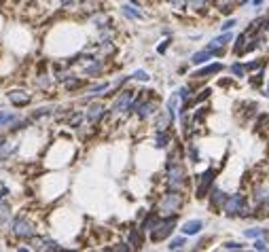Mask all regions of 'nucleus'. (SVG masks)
Returning a JSON list of instances; mask_svg holds the SVG:
<instances>
[{"label": "nucleus", "instance_id": "1", "mask_svg": "<svg viewBox=\"0 0 269 252\" xmlns=\"http://www.w3.org/2000/svg\"><path fill=\"white\" fill-rule=\"evenodd\" d=\"M225 214L231 216V219H236V216H240V219H250L252 216V208H250V201L248 197L244 195V193H236V195H231L225 203Z\"/></svg>", "mask_w": 269, "mask_h": 252}, {"label": "nucleus", "instance_id": "2", "mask_svg": "<svg viewBox=\"0 0 269 252\" xmlns=\"http://www.w3.org/2000/svg\"><path fill=\"white\" fill-rule=\"evenodd\" d=\"M227 199L229 197H227L225 191H220V189H212V191H210V208H212V210H223Z\"/></svg>", "mask_w": 269, "mask_h": 252}, {"label": "nucleus", "instance_id": "3", "mask_svg": "<svg viewBox=\"0 0 269 252\" xmlns=\"http://www.w3.org/2000/svg\"><path fill=\"white\" fill-rule=\"evenodd\" d=\"M214 176H216V172H214V170H208V172L202 176L200 189H197V197H204V193H208V189L212 187V183H214Z\"/></svg>", "mask_w": 269, "mask_h": 252}, {"label": "nucleus", "instance_id": "4", "mask_svg": "<svg viewBox=\"0 0 269 252\" xmlns=\"http://www.w3.org/2000/svg\"><path fill=\"white\" fill-rule=\"evenodd\" d=\"M172 227H174V221H166V223H163V225L159 227V231H157V233H153V239H155V242H159V239H163V237H166V235L170 233V229H172Z\"/></svg>", "mask_w": 269, "mask_h": 252}, {"label": "nucleus", "instance_id": "5", "mask_svg": "<svg viewBox=\"0 0 269 252\" xmlns=\"http://www.w3.org/2000/svg\"><path fill=\"white\" fill-rule=\"evenodd\" d=\"M200 229H202V221H191V223H186V225L182 227V231H184L186 235H195V233H200Z\"/></svg>", "mask_w": 269, "mask_h": 252}, {"label": "nucleus", "instance_id": "6", "mask_svg": "<svg viewBox=\"0 0 269 252\" xmlns=\"http://www.w3.org/2000/svg\"><path fill=\"white\" fill-rule=\"evenodd\" d=\"M223 70V64H212V66H208V68H204V70H200L195 77H200V79H204L206 75H216V72H220Z\"/></svg>", "mask_w": 269, "mask_h": 252}, {"label": "nucleus", "instance_id": "7", "mask_svg": "<svg viewBox=\"0 0 269 252\" xmlns=\"http://www.w3.org/2000/svg\"><path fill=\"white\" fill-rule=\"evenodd\" d=\"M210 57H214V53L210 51V49H206V51H202V53H195V55H193V64H204L206 59H210Z\"/></svg>", "mask_w": 269, "mask_h": 252}, {"label": "nucleus", "instance_id": "8", "mask_svg": "<svg viewBox=\"0 0 269 252\" xmlns=\"http://www.w3.org/2000/svg\"><path fill=\"white\" fill-rule=\"evenodd\" d=\"M244 235L250 237V239H256V237L265 235V229H261V227H254V229H246V231H244Z\"/></svg>", "mask_w": 269, "mask_h": 252}, {"label": "nucleus", "instance_id": "9", "mask_svg": "<svg viewBox=\"0 0 269 252\" xmlns=\"http://www.w3.org/2000/svg\"><path fill=\"white\" fill-rule=\"evenodd\" d=\"M246 72H248V70H246V66H244V64H238V62H236V64L231 66V75H233V77H244Z\"/></svg>", "mask_w": 269, "mask_h": 252}, {"label": "nucleus", "instance_id": "10", "mask_svg": "<svg viewBox=\"0 0 269 252\" xmlns=\"http://www.w3.org/2000/svg\"><path fill=\"white\" fill-rule=\"evenodd\" d=\"M261 83H263V70H259V75H252V77H250V85H252L254 89H259Z\"/></svg>", "mask_w": 269, "mask_h": 252}, {"label": "nucleus", "instance_id": "11", "mask_svg": "<svg viewBox=\"0 0 269 252\" xmlns=\"http://www.w3.org/2000/svg\"><path fill=\"white\" fill-rule=\"evenodd\" d=\"M248 72H256V70H263V59H256V62H248L244 64Z\"/></svg>", "mask_w": 269, "mask_h": 252}, {"label": "nucleus", "instance_id": "12", "mask_svg": "<svg viewBox=\"0 0 269 252\" xmlns=\"http://www.w3.org/2000/svg\"><path fill=\"white\" fill-rule=\"evenodd\" d=\"M252 248H254V250H261V252L269 250V246H267V242H265L263 237H256V239H254V244H252Z\"/></svg>", "mask_w": 269, "mask_h": 252}, {"label": "nucleus", "instance_id": "13", "mask_svg": "<svg viewBox=\"0 0 269 252\" xmlns=\"http://www.w3.org/2000/svg\"><path fill=\"white\" fill-rule=\"evenodd\" d=\"M244 246L246 244H242V242H225L223 244L225 250H244Z\"/></svg>", "mask_w": 269, "mask_h": 252}, {"label": "nucleus", "instance_id": "14", "mask_svg": "<svg viewBox=\"0 0 269 252\" xmlns=\"http://www.w3.org/2000/svg\"><path fill=\"white\" fill-rule=\"evenodd\" d=\"M233 26H236V19H229V21H225V23H223V26H220V28H223V30L227 32V30H231Z\"/></svg>", "mask_w": 269, "mask_h": 252}, {"label": "nucleus", "instance_id": "15", "mask_svg": "<svg viewBox=\"0 0 269 252\" xmlns=\"http://www.w3.org/2000/svg\"><path fill=\"white\" fill-rule=\"evenodd\" d=\"M182 244H184V242H182V239H174V242L170 244V248H174V250H176V248H180Z\"/></svg>", "mask_w": 269, "mask_h": 252}, {"label": "nucleus", "instance_id": "16", "mask_svg": "<svg viewBox=\"0 0 269 252\" xmlns=\"http://www.w3.org/2000/svg\"><path fill=\"white\" fill-rule=\"evenodd\" d=\"M265 206L269 208V189H265Z\"/></svg>", "mask_w": 269, "mask_h": 252}, {"label": "nucleus", "instance_id": "17", "mask_svg": "<svg viewBox=\"0 0 269 252\" xmlns=\"http://www.w3.org/2000/svg\"><path fill=\"white\" fill-rule=\"evenodd\" d=\"M265 30H269V15L265 17Z\"/></svg>", "mask_w": 269, "mask_h": 252}, {"label": "nucleus", "instance_id": "18", "mask_svg": "<svg viewBox=\"0 0 269 252\" xmlns=\"http://www.w3.org/2000/svg\"><path fill=\"white\" fill-rule=\"evenodd\" d=\"M265 95H267V98H269V85L265 87Z\"/></svg>", "mask_w": 269, "mask_h": 252}, {"label": "nucleus", "instance_id": "19", "mask_svg": "<svg viewBox=\"0 0 269 252\" xmlns=\"http://www.w3.org/2000/svg\"><path fill=\"white\" fill-rule=\"evenodd\" d=\"M246 3H250V0H240V5H246Z\"/></svg>", "mask_w": 269, "mask_h": 252}]
</instances>
